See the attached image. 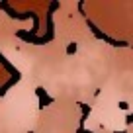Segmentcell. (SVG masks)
<instances>
[{
  "mask_svg": "<svg viewBox=\"0 0 133 133\" xmlns=\"http://www.w3.org/2000/svg\"><path fill=\"white\" fill-rule=\"evenodd\" d=\"M86 25L90 28V31H92V35H94L96 39H102V41H106L108 45H112V47H131L129 45V41H123V39H114V37H110L106 31H102V29L98 28V25L94 24L92 20H86Z\"/></svg>",
  "mask_w": 133,
  "mask_h": 133,
  "instance_id": "6da1fadb",
  "label": "cell"
},
{
  "mask_svg": "<svg viewBox=\"0 0 133 133\" xmlns=\"http://www.w3.org/2000/svg\"><path fill=\"white\" fill-rule=\"evenodd\" d=\"M0 8L4 10V12L12 18V20H22V22H25V20H33V16H35V12H16V10L8 4V2H0Z\"/></svg>",
  "mask_w": 133,
  "mask_h": 133,
  "instance_id": "7a4b0ae2",
  "label": "cell"
},
{
  "mask_svg": "<svg viewBox=\"0 0 133 133\" xmlns=\"http://www.w3.org/2000/svg\"><path fill=\"white\" fill-rule=\"evenodd\" d=\"M35 96H37V100H39V110H43L45 106H51V104L55 102V98L47 94V90H45L43 86H37V88H35Z\"/></svg>",
  "mask_w": 133,
  "mask_h": 133,
  "instance_id": "3957f363",
  "label": "cell"
},
{
  "mask_svg": "<svg viewBox=\"0 0 133 133\" xmlns=\"http://www.w3.org/2000/svg\"><path fill=\"white\" fill-rule=\"evenodd\" d=\"M78 108L82 110L80 112V125H84V121L90 117V114H92V106L90 104H82V102H78Z\"/></svg>",
  "mask_w": 133,
  "mask_h": 133,
  "instance_id": "277c9868",
  "label": "cell"
},
{
  "mask_svg": "<svg viewBox=\"0 0 133 133\" xmlns=\"http://www.w3.org/2000/svg\"><path fill=\"white\" fill-rule=\"evenodd\" d=\"M76 49H78V45H76V43L75 41H71V43H69V45H66V55H75L76 53Z\"/></svg>",
  "mask_w": 133,
  "mask_h": 133,
  "instance_id": "5b68a950",
  "label": "cell"
},
{
  "mask_svg": "<svg viewBox=\"0 0 133 133\" xmlns=\"http://www.w3.org/2000/svg\"><path fill=\"white\" fill-rule=\"evenodd\" d=\"M117 108H119V110H123L125 114H129V112H131V106H129L127 102H125V100H121V102H117Z\"/></svg>",
  "mask_w": 133,
  "mask_h": 133,
  "instance_id": "8992f818",
  "label": "cell"
},
{
  "mask_svg": "<svg viewBox=\"0 0 133 133\" xmlns=\"http://www.w3.org/2000/svg\"><path fill=\"white\" fill-rule=\"evenodd\" d=\"M125 125H133V112H129V114H125Z\"/></svg>",
  "mask_w": 133,
  "mask_h": 133,
  "instance_id": "52a82bcc",
  "label": "cell"
},
{
  "mask_svg": "<svg viewBox=\"0 0 133 133\" xmlns=\"http://www.w3.org/2000/svg\"><path fill=\"white\" fill-rule=\"evenodd\" d=\"M76 8H78V12H80V14H82V16H84V18H86V12H84V2H82V0H80L78 4H76Z\"/></svg>",
  "mask_w": 133,
  "mask_h": 133,
  "instance_id": "ba28073f",
  "label": "cell"
},
{
  "mask_svg": "<svg viewBox=\"0 0 133 133\" xmlns=\"http://www.w3.org/2000/svg\"><path fill=\"white\" fill-rule=\"evenodd\" d=\"M76 133H94V131H90V129H86L84 125H78V129H76Z\"/></svg>",
  "mask_w": 133,
  "mask_h": 133,
  "instance_id": "9c48e42d",
  "label": "cell"
},
{
  "mask_svg": "<svg viewBox=\"0 0 133 133\" xmlns=\"http://www.w3.org/2000/svg\"><path fill=\"white\" fill-rule=\"evenodd\" d=\"M112 133H127V129H114Z\"/></svg>",
  "mask_w": 133,
  "mask_h": 133,
  "instance_id": "30bf717a",
  "label": "cell"
}]
</instances>
